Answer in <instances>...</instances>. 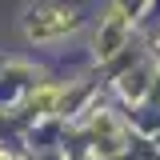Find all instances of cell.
Returning a JSON list of instances; mask_svg holds the SVG:
<instances>
[{
    "label": "cell",
    "mask_w": 160,
    "mask_h": 160,
    "mask_svg": "<svg viewBox=\"0 0 160 160\" xmlns=\"http://www.w3.org/2000/svg\"><path fill=\"white\" fill-rule=\"evenodd\" d=\"M124 32H128V16H124V8H112L108 24L100 28V36H96V52L100 56H112L120 44H124Z\"/></svg>",
    "instance_id": "7a4b0ae2"
},
{
    "label": "cell",
    "mask_w": 160,
    "mask_h": 160,
    "mask_svg": "<svg viewBox=\"0 0 160 160\" xmlns=\"http://www.w3.org/2000/svg\"><path fill=\"white\" fill-rule=\"evenodd\" d=\"M52 100H56V92H52V88H48V92H40V96H32V108H48V104H52Z\"/></svg>",
    "instance_id": "3957f363"
},
{
    "label": "cell",
    "mask_w": 160,
    "mask_h": 160,
    "mask_svg": "<svg viewBox=\"0 0 160 160\" xmlns=\"http://www.w3.org/2000/svg\"><path fill=\"white\" fill-rule=\"evenodd\" d=\"M0 160H8V156H0Z\"/></svg>",
    "instance_id": "277c9868"
},
{
    "label": "cell",
    "mask_w": 160,
    "mask_h": 160,
    "mask_svg": "<svg viewBox=\"0 0 160 160\" xmlns=\"http://www.w3.org/2000/svg\"><path fill=\"white\" fill-rule=\"evenodd\" d=\"M76 24H80V16L72 12V8H64V4H40V8H32V12H28L24 32H28L32 40H52V36L72 32Z\"/></svg>",
    "instance_id": "6da1fadb"
}]
</instances>
